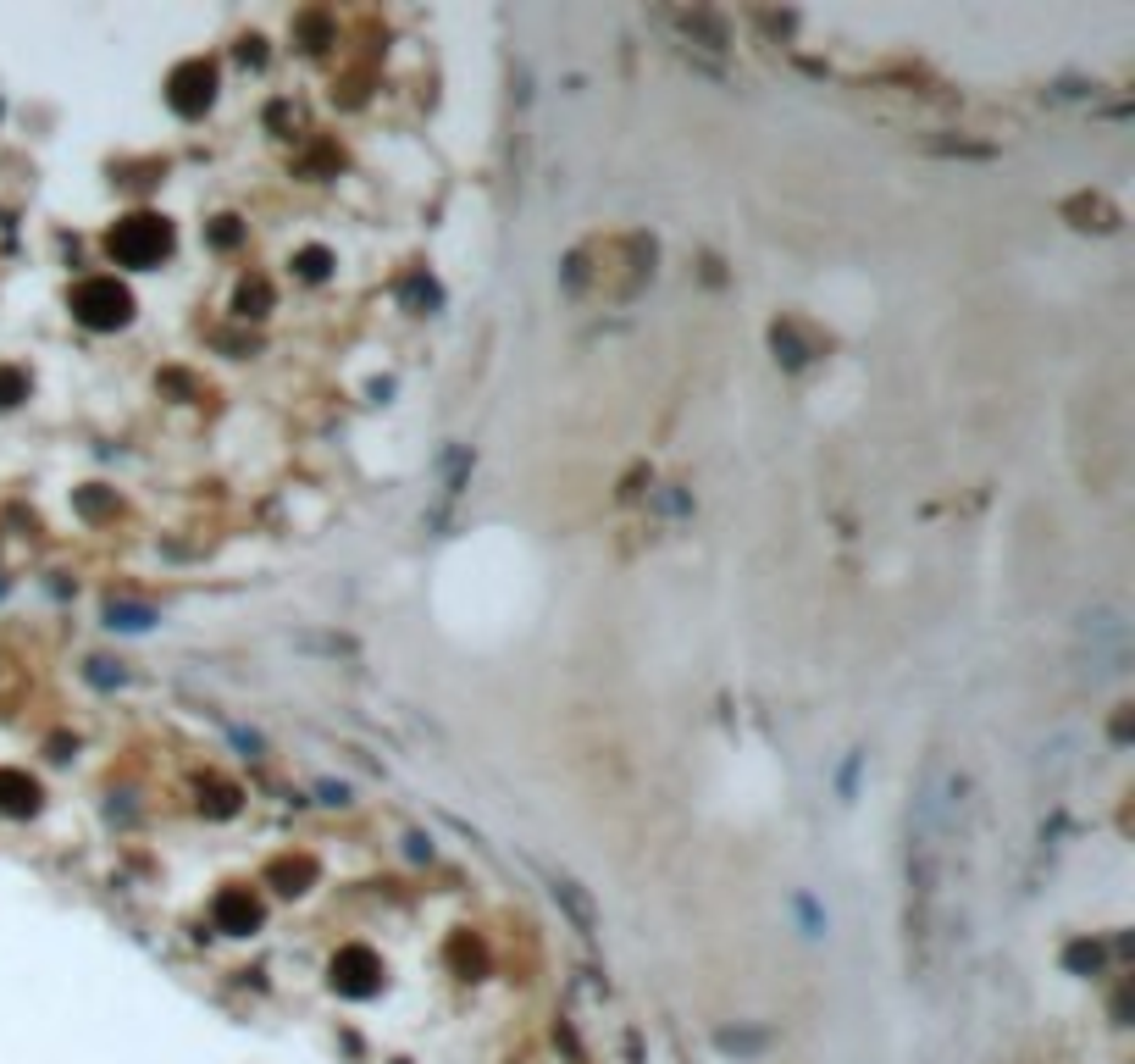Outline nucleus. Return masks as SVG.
<instances>
[{"mask_svg": "<svg viewBox=\"0 0 1135 1064\" xmlns=\"http://www.w3.org/2000/svg\"><path fill=\"white\" fill-rule=\"evenodd\" d=\"M1080 671L1092 676V682H1107V676H1124L1130 666V626L1124 616L1114 610V604H1092V610H1080Z\"/></svg>", "mask_w": 1135, "mask_h": 1064, "instance_id": "obj_1", "label": "nucleus"}, {"mask_svg": "<svg viewBox=\"0 0 1135 1064\" xmlns=\"http://www.w3.org/2000/svg\"><path fill=\"white\" fill-rule=\"evenodd\" d=\"M549 892H554V904L577 921V932H582V937H599V909H593V899L582 892V882H571V876H560V870H549Z\"/></svg>", "mask_w": 1135, "mask_h": 1064, "instance_id": "obj_5", "label": "nucleus"}, {"mask_svg": "<svg viewBox=\"0 0 1135 1064\" xmlns=\"http://www.w3.org/2000/svg\"><path fill=\"white\" fill-rule=\"evenodd\" d=\"M216 926H221V932H233V937L255 932V926H261V904L250 899V892H238V887H233V892H221V899H216Z\"/></svg>", "mask_w": 1135, "mask_h": 1064, "instance_id": "obj_6", "label": "nucleus"}, {"mask_svg": "<svg viewBox=\"0 0 1135 1064\" xmlns=\"http://www.w3.org/2000/svg\"><path fill=\"white\" fill-rule=\"evenodd\" d=\"M39 804V787L22 777V770H0V810L6 815H34Z\"/></svg>", "mask_w": 1135, "mask_h": 1064, "instance_id": "obj_8", "label": "nucleus"}, {"mask_svg": "<svg viewBox=\"0 0 1135 1064\" xmlns=\"http://www.w3.org/2000/svg\"><path fill=\"white\" fill-rule=\"evenodd\" d=\"M22 394H29V377H22L17 367H0V405H17Z\"/></svg>", "mask_w": 1135, "mask_h": 1064, "instance_id": "obj_11", "label": "nucleus"}, {"mask_svg": "<svg viewBox=\"0 0 1135 1064\" xmlns=\"http://www.w3.org/2000/svg\"><path fill=\"white\" fill-rule=\"evenodd\" d=\"M111 255L122 261V266H150V261H161L166 255V245H172V228L161 223V216H128V223H117L111 228Z\"/></svg>", "mask_w": 1135, "mask_h": 1064, "instance_id": "obj_3", "label": "nucleus"}, {"mask_svg": "<svg viewBox=\"0 0 1135 1064\" xmlns=\"http://www.w3.org/2000/svg\"><path fill=\"white\" fill-rule=\"evenodd\" d=\"M72 317L84 327H101V333L122 327L134 317V295L117 278H89V283H78V295H72Z\"/></svg>", "mask_w": 1135, "mask_h": 1064, "instance_id": "obj_2", "label": "nucleus"}, {"mask_svg": "<svg viewBox=\"0 0 1135 1064\" xmlns=\"http://www.w3.org/2000/svg\"><path fill=\"white\" fill-rule=\"evenodd\" d=\"M106 621L122 626V633H144V626L156 621V610H150V604H134V599H111L106 604Z\"/></svg>", "mask_w": 1135, "mask_h": 1064, "instance_id": "obj_9", "label": "nucleus"}, {"mask_svg": "<svg viewBox=\"0 0 1135 1064\" xmlns=\"http://www.w3.org/2000/svg\"><path fill=\"white\" fill-rule=\"evenodd\" d=\"M770 344H776V355L786 360V367H803V360H809V350L798 344V327L793 322H776L770 327Z\"/></svg>", "mask_w": 1135, "mask_h": 1064, "instance_id": "obj_10", "label": "nucleus"}, {"mask_svg": "<svg viewBox=\"0 0 1135 1064\" xmlns=\"http://www.w3.org/2000/svg\"><path fill=\"white\" fill-rule=\"evenodd\" d=\"M89 676H94L101 688H106V682H122V671H111V660H89Z\"/></svg>", "mask_w": 1135, "mask_h": 1064, "instance_id": "obj_16", "label": "nucleus"}, {"mask_svg": "<svg viewBox=\"0 0 1135 1064\" xmlns=\"http://www.w3.org/2000/svg\"><path fill=\"white\" fill-rule=\"evenodd\" d=\"M372 976H377V959L366 954V948L338 954V964H333V981L343 987V993H355V998H360V993H372V987H377Z\"/></svg>", "mask_w": 1135, "mask_h": 1064, "instance_id": "obj_7", "label": "nucleus"}, {"mask_svg": "<svg viewBox=\"0 0 1135 1064\" xmlns=\"http://www.w3.org/2000/svg\"><path fill=\"white\" fill-rule=\"evenodd\" d=\"M266 300H271V295H266V283H261V278L238 288V311H244V317H261V305H266Z\"/></svg>", "mask_w": 1135, "mask_h": 1064, "instance_id": "obj_12", "label": "nucleus"}, {"mask_svg": "<svg viewBox=\"0 0 1135 1064\" xmlns=\"http://www.w3.org/2000/svg\"><path fill=\"white\" fill-rule=\"evenodd\" d=\"M300 272L305 278H327V250H305L300 255Z\"/></svg>", "mask_w": 1135, "mask_h": 1064, "instance_id": "obj_14", "label": "nucleus"}, {"mask_svg": "<svg viewBox=\"0 0 1135 1064\" xmlns=\"http://www.w3.org/2000/svg\"><path fill=\"white\" fill-rule=\"evenodd\" d=\"M211 89H216V72L206 67V61H183L178 72H172V111H183V117H200L206 106H211Z\"/></svg>", "mask_w": 1135, "mask_h": 1064, "instance_id": "obj_4", "label": "nucleus"}, {"mask_svg": "<svg viewBox=\"0 0 1135 1064\" xmlns=\"http://www.w3.org/2000/svg\"><path fill=\"white\" fill-rule=\"evenodd\" d=\"M1097 959H1102V954L1092 948V942H1075V948H1069V964H1075V971H1085V964L1097 971Z\"/></svg>", "mask_w": 1135, "mask_h": 1064, "instance_id": "obj_15", "label": "nucleus"}, {"mask_svg": "<svg viewBox=\"0 0 1135 1064\" xmlns=\"http://www.w3.org/2000/svg\"><path fill=\"white\" fill-rule=\"evenodd\" d=\"M300 649H327V655H355L350 638H300Z\"/></svg>", "mask_w": 1135, "mask_h": 1064, "instance_id": "obj_13", "label": "nucleus"}]
</instances>
